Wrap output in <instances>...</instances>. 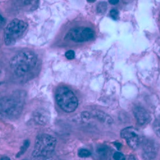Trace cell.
<instances>
[{
	"label": "cell",
	"instance_id": "6da1fadb",
	"mask_svg": "<svg viewBox=\"0 0 160 160\" xmlns=\"http://www.w3.org/2000/svg\"><path fill=\"white\" fill-rule=\"evenodd\" d=\"M37 63L35 53L30 51H23L10 61V68L18 78H27L33 72Z\"/></svg>",
	"mask_w": 160,
	"mask_h": 160
},
{
	"label": "cell",
	"instance_id": "7a4b0ae2",
	"mask_svg": "<svg viewBox=\"0 0 160 160\" xmlns=\"http://www.w3.org/2000/svg\"><path fill=\"white\" fill-rule=\"evenodd\" d=\"M56 145L55 138L49 135L38 136L35 142L32 160H47L54 152Z\"/></svg>",
	"mask_w": 160,
	"mask_h": 160
},
{
	"label": "cell",
	"instance_id": "3957f363",
	"mask_svg": "<svg viewBox=\"0 0 160 160\" xmlns=\"http://www.w3.org/2000/svg\"><path fill=\"white\" fill-rule=\"evenodd\" d=\"M24 98L21 94H14L0 99V115L7 118L18 117L22 112Z\"/></svg>",
	"mask_w": 160,
	"mask_h": 160
},
{
	"label": "cell",
	"instance_id": "277c9868",
	"mask_svg": "<svg viewBox=\"0 0 160 160\" xmlns=\"http://www.w3.org/2000/svg\"><path fill=\"white\" fill-rule=\"evenodd\" d=\"M28 24L24 21L16 19L12 21L5 29L4 40L7 46L14 45L26 33Z\"/></svg>",
	"mask_w": 160,
	"mask_h": 160
},
{
	"label": "cell",
	"instance_id": "5b68a950",
	"mask_svg": "<svg viewBox=\"0 0 160 160\" xmlns=\"http://www.w3.org/2000/svg\"><path fill=\"white\" fill-rule=\"evenodd\" d=\"M56 99L60 108L67 113L73 112L78 108V98L68 87H61L57 89Z\"/></svg>",
	"mask_w": 160,
	"mask_h": 160
},
{
	"label": "cell",
	"instance_id": "8992f818",
	"mask_svg": "<svg viewBox=\"0 0 160 160\" xmlns=\"http://www.w3.org/2000/svg\"><path fill=\"white\" fill-rule=\"evenodd\" d=\"M94 33L89 28L78 27L71 30L65 36V38L76 42H82L90 41L94 37Z\"/></svg>",
	"mask_w": 160,
	"mask_h": 160
},
{
	"label": "cell",
	"instance_id": "52a82bcc",
	"mask_svg": "<svg viewBox=\"0 0 160 160\" xmlns=\"http://www.w3.org/2000/svg\"><path fill=\"white\" fill-rule=\"evenodd\" d=\"M121 137L124 138L128 145L132 149H136L140 142V133L135 128L129 127L121 131Z\"/></svg>",
	"mask_w": 160,
	"mask_h": 160
},
{
	"label": "cell",
	"instance_id": "ba28073f",
	"mask_svg": "<svg viewBox=\"0 0 160 160\" xmlns=\"http://www.w3.org/2000/svg\"><path fill=\"white\" fill-rule=\"evenodd\" d=\"M143 158L145 160H152L157 154L158 146L152 140H145L143 143Z\"/></svg>",
	"mask_w": 160,
	"mask_h": 160
},
{
	"label": "cell",
	"instance_id": "9c48e42d",
	"mask_svg": "<svg viewBox=\"0 0 160 160\" xmlns=\"http://www.w3.org/2000/svg\"><path fill=\"white\" fill-rule=\"evenodd\" d=\"M133 115L137 123L140 125H145L150 121V115L145 108L141 106H136L133 109Z\"/></svg>",
	"mask_w": 160,
	"mask_h": 160
},
{
	"label": "cell",
	"instance_id": "30bf717a",
	"mask_svg": "<svg viewBox=\"0 0 160 160\" xmlns=\"http://www.w3.org/2000/svg\"><path fill=\"white\" fill-rule=\"evenodd\" d=\"M18 8L25 12L36 10L39 4V0H16Z\"/></svg>",
	"mask_w": 160,
	"mask_h": 160
},
{
	"label": "cell",
	"instance_id": "8fae6325",
	"mask_svg": "<svg viewBox=\"0 0 160 160\" xmlns=\"http://www.w3.org/2000/svg\"><path fill=\"white\" fill-rule=\"evenodd\" d=\"M34 119L38 124L42 125L46 124L49 119V117L46 111L39 110L34 113Z\"/></svg>",
	"mask_w": 160,
	"mask_h": 160
},
{
	"label": "cell",
	"instance_id": "7c38bea8",
	"mask_svg": "<svg viewBox=\"0 0 160 160\" xmlns=\"http://www.w3.org/2000/svg\"><path fill=\"white\" fill-rule=\"evenodd\" d=\"M29 145H30L29 140H25L24 142V143H23V145H22V147H21V149H20V151H19V152L18 153L16 156L18 158V157H20L22 155H23L24 154V152L26 151V150H27V149L28 148Z\"/></svg>",
	"mask_w": 160,
	"mask_h": 160
},
{
	"label": "cell",
	"instance_id": "4fadbf2b",
	"mask_svg": "<svg viewBox=\"0 0 160 160\" xmlns=\"http://www.w3.org/2000/svg\"><path fill=\"white\" fill-rule=\"evenodd\" d=\"M95 114H96V117H98V118L101 122H108V119H111L110 117H108L107 115H106L104 112H102L98 111L96 112V113H95Z\"/></svg>",
	"mask_w": 160,
	"mask_h": 160
},
{
	"label": "cell",
	"instance_id": "5bb4252c",
	"mask_svg": "<svg viewBox=\"0 0 160 160\" xmlns=\"http://www.w3.org/2000/svg\"><path fill=\"white\" fill-rule=\"evenodd\" d=\"M107 9V3L106 2H100L97 7V12L99 14H103Z\"/></svg>",
	"mask_w": 160,
	"mask_h": 160
},
{
	"label": "cell",
	"instance_id": "9a60e30c",
	"mask_svg": "<svg viewBox=\"0 0 160 160\" xmlns=\"http://www.w3.org/2000/svg\"><path fill=\"white\" fill-rule=\"evenodd\" d=\"M107 148L105 147L104 145H101L100 146L99 148L97 150V152L98 154L101 157V158H104L105 157L106 155H107Z\"/></svg>",
	"mask_w": 160,
	"mask_h": 160
},
{
	"label": "cell",
	"instance_id": "2e32d148",
	"mask_svg": "<svg viewBox=\"0 0 160 160\" xmlns=\"http://www.w3.org/2000/svg\"><path fill=\"white\" fill-rule=\"evenodd\" d=\"M78 154L80 158H88L91 155V153L87 149H81L78 151Z\"/></svg>",
	"mask_w": 160,
	"mask_h": 160
},
{
	"label": "cell",
	"instance_id": "e0dca14e",
	"mask_svg": "<svg viewBox=\"0 0 160 160\" xmlns=\"http://www.w3.org/2000/svg\"><path fill=\"white\" fill-rule=\"evenodd\" d=\"M154 130L156 132V135L160 138V120L157 121L154 126Z\"/></svg>",
	"mask_w": 160,
	"mask_h": 160
},
{
	"label": "cell",
	"instance_id": "ac0fdd59",
	"mask_svg": "<svg viewBox=\"0 0 160 160\" xmlns=\"http://www.w3.org/2000/svg\"><path fill=\"white\" fill-rule=\"evenodd\" d=\"M113 159L115 160H125L126 158L123 154L119 152H116L113 154Z\"/></svg>",
	"mask_w": 160,
	"mask_h": 160
},
{
	"label": "cell",
	"instance_id": "d6986e66",
	"mask_svg": "<svg viewBox=\"0 0 160 160\" xmlns=\"http://www.w3.org/2000/svg\"><path fill=\"white\" fill-rule=\"evenodd\" d=\"M65 56L68 60H72L75 57V52L72 50H69L65 52Z\"/></svg>",
	"mask_w": 160,
	"mask_h": 160
},
{
	"label": "cell",
	"instance_id": "ffe728a7",
	"mask_svg": "<svg viewBox=\"0 0 160 160\" xmlns=\"http://www.w3.org/2000/svg\"><path fill=\"white\" fill-rule=\"evenodd\" d=\"M110 16L112 17V18H113L115 20H117L118 18V15H119V13L118 11L116 9H112L110 11Z\"/></svg>",
	"mask_w": 160,
	"mask_h": 160
},
{
	"label": "cell",
	"instance_id": "44dd1931",
	"mask_svg": "<svg viewBox=\"0 0 160 160\" xmlns=\"http://www.w3.org/2000/svg\"><path fill=\"white\" fill-rule=\"evenodd\" d=\"M119 0H109V3L111 5H116L118 3Z\"/></svg>",
	"mask_w": 160,
	"mask_h": 160
},
{
	"label": "cell",
	"instance_id": "7402d4cb",
	"mask_svg": "<svg viewBox=\"0 0 160 160\" xmlns=\"http://www.w3.org/2000/svg\"><path fill=\"white\" fill-rule=\"evenodd\" d=\"M0 160H10V159L8 157H3L1 158V159Z\"/></svg>",
	"mask_w": 160,
	"mask_h": 160
},
{
	"label": "cell",
	"instance_id": "603a6c76",
	"mask_svg": "<svg viewBox=\"0 0 160 160\" xmlns=\"http://www.w3.org/2000/svg\"><path fill=\"white\" fill-rule=\"evenodd\" d=\"M87 2L89 3H94L96 2V0H87Z\"/></svg>",
	"mask_w": 160,
	"mask_h": 160
},
{
	"label": "cell",
	"instance_id": "cb8c5ba5",
	"mask_svg": "<svg viewBox=\"0 0 160 160\" xmlns=\"http://www.w3.org/2000/svg\"><path fill=\"white\" fill-rule=\"evenodd\" d=\"M129 160H135V158L133 157L132 156H131L129 157Z\"/></svg>",
	"mask_w": 160,
	"mask_h": 160
}]
</instances>
